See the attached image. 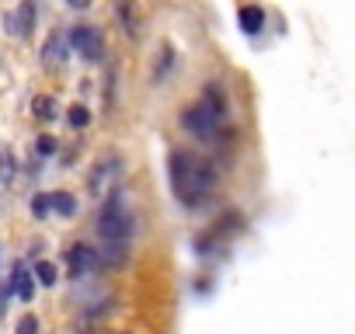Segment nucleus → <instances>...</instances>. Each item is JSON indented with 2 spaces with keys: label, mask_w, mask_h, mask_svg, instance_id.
I'll return each instance as SVG.
<instances>
[{
  "label": "nucleus",
  "mask_w": 355,
  "mask_h": 334,
  "mask_svg": "<svg viewBox=\"0 0 355 334\" xmlns=\"http://www.w3.org/2000/svg\"><path fill=\"white\" fill-rule=\"evenodd\" d=\"M168 171H171V185H174L178 199L188 202V205L202 202L216 188V167L209 160H202L198 153H192V150H171Z\"/></svg>",
  "instance_id": "f257e3e1"
},
{
  "label": "nucleus",
  "mask_w": 355,
  "mask_h": 334,
  "mask_svg": "<svg viewBox=\"0 0 355 334\" xmlns=\"http://www.w3.org/2000/svg\"><path fill=\"white\" fill-rule=\"evenodd\" d=\"M98 234H101V241H115V244H126L136 234V216L126 209V192L122 188H112L105 205H101Z\"/></svg>",
  "instance_id": "f03ea898"
},
{
  "label": "nucleus",
  "mask_w": 355,
  "mask_h": 334,
  "mask_svg": "<svg viewBox=\"0 0 355 334\" xmlns=\"http://www.w3.org/2000/svg\"><path fill=\"white\" fill-rule=\"evenodd\" d=\"M67 45L77 56H84L87 63H101V60H105V38H101V32L94 25H73L67 32Z\"/></svg>",
  "instance_id": "7ed1b4c3"
},
{
  "label": "nucleus",
  "mask_w": 355,
  "mask_h": 334,
  "mask_svg": "<svg viewBox=\"0 0 355 334\" xmlns=\"http://www.w3.org/2000/svg\"><path fill=\"white\" fill-rule=\"evenodd\" d=\"M220 119L213 115V111H206L202 104H188V108H181V129H188L195 140H202V143H216V136H220Z\"/></svg>",
  "instance_id": "20e7f679"
},
{
  "label": "nucleus",
  "mask_w": 355,
  "mask_h": 334,
  "mask_svg": "<svg viewBox=\"0 0 355 334\" xmlns=\"http://www.w3.org/2000/svg\"><path fill=\"white\" fill-rule=\"evenodd\" d=\"M119 175H122V157H119V153H105V157H98L94 171H91V192H94V195L112 192V181H115Z\"/></svg>",
  "instance_id": "39448f33"
},
{
  "label": "nucleus",
  "mask_w": 355,
  "mask_h": 334,
  "mask_svg": "<svg viewBox=\"0 0 355 334\" xmlns=\"http://www.w3.org/2000/svg\"><path fill=\"white\" fill-rule=\"evenodd\" d=\"M126 261H129V247L115 241H101V247L94 251V265L101 268H122Z\"/></svg>",
  "instance_id": "423d86ee"
},
{
  "label": "nucleus",
  "mask_w": 355,
  "mask_h": 334,
  "mask_svg": "<svg viewBox=\"0 0 355 334\" xmlns=\"http://www.w3.org/2000/svg\"><path fill=\"white\" fill-rule=\"evenodd\" d=\"M8 32L11 35H32V28H35V4H32V0H25V4H21V11H11L8 18Z\"/></svg>",
  "instance_id": "0eeeda50"
},
{
  "label": "nucleus",
  "mask_w": 355,
  "mask_h": 334,
  "mask_svg": "<svg viewBox=\"0 0 355 334\" xmlns=\"http://www.w3.org/2000/svg\"><path fill=\"white\" fill-rule=\"evenodd\" d=\"M67 35L63 32H53V35H49L45 38V45H42V63L45 67H60L63 60H67Z\"/></svg>",
  "instance_id": "6e6552de"
},
{
  "label": "nucleus",
  "mask_w": 355,
  "mask_h": 334,
  "mask_svg": "<svg viewBox=\"0 0 355 334\" xmlns=\"http://www.w3.org/2000/svg\"><path fill=\"white\" fill-rule=\"evenodd\" d=\"M206 111H213V115L223 122L227 119V94H223V87L216 84V80H209L206 84V91H202V101H198Z\"/></svg>",
  "instance_id": "1a4fd4ad"
},
{
  "label": "nucleus",
  "mask_w": 355,
  "mask_h": 334,
  "mask_svg": "<svg viewBox=\"0 0 355 334\" xmlns=\"http://www.w3.org/2000/svg\"><path fill=\"white\" fill-rule=\"evenodd\" d=\"M67 261H70V275L80 278L84 271L94 268V251L87 244H73V247H67Z\"/></svg>",
  "instance_id": "9d476101"
},
{
  "label": "nucleus",
  "mask_w": 355,
  "mask_h": 334,
  "mask_svg": "<svg viewBox=\"0 0 355 334\" xmlns=\"http://www.w3.org/2000/svg\"><path fill=\"white\" fill-rule=\"evenodd\" d=\"M8 289H11L18 300H25V303H28V300H32V293H35V286H32V271H28L21 261L11 268V282H8Z\"/></svg>",
  "instance_id": "9b49d317"
},
{
  "label": "nucleus",
  "mask_w": 355,
  "mask_h": 334,
  "mask_svg": "<svg viewBox=\"0 0 355 334\" xmlns=\"http://www.w3.org/2000/svg\"><path fill=\"white\" fill-rule=\"evenodd\" d=\"M115 8H119V21H122L126 35H129V38H139V35H143V25H139L136 4H133V0H115Z\"/></svg>",
  "instance_id": "f8f14e48"
},
{
  "label": "nucleus",
  "mask_w": 355,
  "mask_h": 334,
  "mask_svg": "<svg viewBox=\"0 0 355 334\" xmlns=\"http://www.w3.org/2000/svg\"><path fill=\"white\" fill-rule=\"evenodd\" d=\"M49 209H56L60 216H77V199L70 195V192H53V195H49Z\"/></svg>",
  "instance_id": "ddd939ff"
},
{
  "label": "nucleus",
  "mask_w": 355,
  "mask_h": 334,
  "mask_svg": "<svg viewBox=\"0 0 355 334\" xmlns=\"http://www.w3.org/2000/svg\"><path fill=\"white\" fill-rule=\"evenodd\" d=\"M32 111H35V119H42V122H53V119H56V101L49 98V94H38V98L32 101Z\"/></svg>",
  "instance_id": "4468645a"
},
{
  "label": "nucleus",
  "mask_w": 355,
  "mask_h": 334,
  "mask_svg": "<svg viewBox=\"0 0 355 334\" xmlns=\"http://www.w3.org/2000/svg\"><path fill=\"white\" fill-rule=\"evenodd\" d=\"M262 25H265V14H262V8H240V28L244 32H262Z\"/></svg>",
  "instance_id": "2eb2a0df"
},
{
  "label": "nucleus",
  "mask_w": 355,
  "mask_h": 334,
  "mask_svg": "<svg viewBox=\"0 0 355 334\" xmlns=\"http://www.w3.org/2000/svg\"><path fill=\"white\" fill-rule=\"evenodd\" d=\"M171 63H174V49H171V45H164V49L157 52V63H154V84H161V80L168 77Z\"/></svg>",
  "instance_id": "dca6fc26"
},
{
  "label": "nucleus",
  "mask_w": 355,
  "mask_h": 334,
  "mask_svg": "<svg viewBox=\"0 0 355 334\" xmlns=\"http://www.w3.org/2000/svg\"><path fill=\"white\" fill-rule=\"evenodd\" d=\"M14 178H18L14 153H11V150H0V181H4V185H14Z\"/></svg>",
  "instance_id": "f3484780"
},
{
  "label": "nucleus",
  "mask_w": 355,
  "mask_h": 334,
  "mask_svg": "<svg viewBox=\"0 0 355 334\" xmlns=\"http://www.w3.org/2000/svg\"><path fill=\"white\" fill-rule=\"evenodd\" d=\"M35 282L56 286V265H53V261H38V265H35Z\"/></svg>",
  "instance_id": "a211bd4d"
},
{
  "label": "nucleus",
  "mask_w": 355,
  "mask_h": 334,
  "mask_svg": "<svg viewBox=\"0 0 355 334\" xmlns=\"http://www.w3.org/2000/svg\"><path fill=\"white\" fill-rule=\"evenodd\" d=\"M67 119H70V126H73V129H84V126L91 122V115H87V108H84V104H73Z\"/></svg>",
  "instance_id": "6ab92c4d"
},
{
  "label": "nucleus",
  "mask_w": 355,
  "mask_h": 334,
  "mask_svg": "<svg viewBox=\"0 0 355 334\" xmlns=\"http://www.w3.org/2000/svg\"><path fill=\"white\" fill-rule=\"evenodd\" d=\"M112 310H115L112 303H94L91 310H84V317H87V320H101V317H108Z\"/></svg>",
  "instance_id": "aec40b11"
},
{
  "label": "nucleus",
  "mask_w": 355,
  "mask_h": 334,
  "mask_svg": "<svg viewBox=\"0 0 355 334\" xmlns=\"http://www.w3.org/2000/svg\"><path fill=\"white\" fill-rule=\"evenodd\" d=\"M32 212H35V219H45L49 216V195H35L32 199Z\"/></svg>",
  "instance_id": "412c9836"
},
{
  "label": "nucleus",
  "mask_w": 355,
  "mask_h": 334,
  "mask_svg": "<svg viewBox=\"0 0 355 334\" xmlns=\"http://www.w3.org/2000/svg\"><path fill=\"white\" fill-rule=\"evenodd\" d=\"M14 334H38V320L32 317V313H25L21 320H18V331Z\"/></svg>",
  "instance_id": "4be33fe9"
},
{
  "label": "nucleus",
  "mask_w": 355,
  "mask_h": 334,
  "mask_svg": "<svg viewBox=\"0 0 355 334\" xmlns=\"http://www.w3.org/2000/svg\"><path fill=\"white\" fill-rule=\"evenodd\" d=\"M35 150H38L42 157H49V153H56V140H53V136H38Z\"/></svg>",
  "instance_id": "5701e85b"
},
{
  "label": "nucleus",
  "mask_w": 355,
  "mask_h": 334,
  "mask_svg": "<svg viewBox=\"0 0 355 334\" xmlns=\"http://www.w3.org/2000/svg\"><path fill=\"white\" fill-rule=\"evenodd\" d=\"M8 293H11V289H8V282H0V313H4V303H8Z\"/></svg>",
  "instance_id": "b1692460"
},
{
  "label": "nucleus",
  "mask_w": 355,
  "mask_h": 334,
  "mask_svg": "<svg viewBox=\"0 0 355 334\" xmlns=\"http://www.w3.org/2000/svg\"><path fill=\"white\" fill-rule=\"evenodd\" d=\"M67 4H70V8H77V11H84V8H91V4H94V0H67Z\"/></svg>",
  "instance_id": "393cba45"
},
{
  "label": "nucleus",
  "mask_w": 355,
  "mask_h": 334,
  "mask_svg": "<svg viewBox=\"0 0 355 334\" xmlns=\"http://www.w3.org/2000/svg\"><path fill=\"white\" fill-rule=\"evenodd\" d=\"M77 334H98V331H77Z\"/></svg>",
  "instance_id": "a878e982"
}]
</instances>
